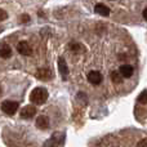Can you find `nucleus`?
Returning <instances> with one entry per match:
<instances>
[{
    "label": "nucleus",
    "mask_w": 147,
    "mask_h": 147,
    "mask_svg": "<svg viewBox=\"0 0 147 147\" xmlns=\"http://www.w3.org/2000/svg\"><path fill=\"white\" fill-rule=\"evenodd\" d=\"M94 12H96L97 14H101V16L107 17V16L110 14V8L106 7V5H103V4H97L96 7H94Z\"/></svg>",
    "instance_id": "obj_9"
},
{
    "label": "nucleus",
    "mask_w": 147,
    "mask_h": 147,
    "mask_svg": "<svg viewBox=\"0 0 147 147\" xmlns=\"http://www.w3.org/2000/svg\"><path fill=\"white\" fill-rule=\"evenodd\" d=\"M36 107L32 106V105H27V106H25L22 110H21V117L22 119H31V117H34L36 115Z\"/></svg>",
    "instance_id": "obj_3"
},
{
    "label": "nucleus",
    "mask_w": 147,
    "mask_h": 147,
    "mask_svg": "<svg viewBox=\"0 0 147 147\" xmlns=\"http://www.w3.org/2000/svg\"><path fill=\"white\" fill-rule=\"evenodd\" d=\"M137 147H147V138H146V140L140 141V142H138V145H137Z\"/></svg>",
    "instance_id": "obj_17"
},
{
    "label": "nucleus",
    "mask_w": 147,
    "mask_h": 147,
    "mask_svg": "<svg viewBox=\"0 0 147 147\" xmlns=\"http://www.w3.org/2000/svg\"><path fill=\"white\" fill-rule=\"evenodd\" d=\"M58 70H59V72H61V75L63 76V79H66L67 74H69V67H67V65H66V61H65L62 57L58 59Z\"/></svg>",
    "instance_id": "obj_10"
},
{
    "label": "nucleus",
    "mask_w": 147,
    "mask_h": 147,
    "mask_svg": "<svg viewBox=\"0 0 147 147\" xmlns=\"http://www.w3.org/2000/svg\"><path fill=\"white\" fill-rule=\"evenodd\" d=\"M17 51L22 56H31L32 54V48L30 47V44L27 41H20L17 44Z\"/></svg>",
    "instance_id": "obj_4"
},
{
    "label": "nucleus",
    "mask_w": 147,
    "mask_h": 147,
    "mask_svg": "<svg viewBox=\"0 0 147 147\" xmlns=\"http://www.w3.org/2000/svg\"><path fill=\"white\" fill-rule=\"evenodd\" d=\"M143 18H145V20L147 21V8H146L145 10H143Z\"/></svg>",
    "instance_id": "obj_18"
},
{
    "label": "nucleus",
    "mask_w": 147,
    "mask_h": 147,
    "mask_svg": "<svg viewBox=\"0 0 147 147\" xmlns=\"http://www.w3.org/2000/svg\"><path fill=\"white\" fill-rule=\"evenodd\" d=\"M36 127L39 128V129H48L49 128V119L47 116H44V115H41V116H39L38 119H36Z\"/></svg>",
    "instance_id": "obj_8"
},
{
    "label": "nucleus",
    "mask_w": 147,
    "mask_h": 147,
    "mask_svg": "<svg viewBox=\"0 0 147 147\" xmlns=\"http://www.w3.org/2000/svg\"><path fill=\"white\" fill-rule=\"evenodd\" d=\"M48 96H49L48 90H47L45 88L39 86V88H35L32 92H31L30 101L35 105H43V103H45V101L48 99Z\"/></svg>",
    "instance_id": "obj_1"
},
{
    "label": "nucleus",
    "mask_w": 147,
    "mask_h": 147,
    "mask_svg": "<svg viewBox=\"0 0 147 147\" xmlns=\"http://www.w3.org/2000/svg\"><path fill=\"white\" fill-rule=\"evenodd\" d=\"M88 80L89 83H92L93 85H98L102 83V74L99 71H90L88 74Z\"/></svg>",
    "instance_id": "obj_6"
},
{
    "label": "nucleus",
    "mask_w": 147,
    "mask_h": 147,
    "mask_svg": "<svg viewBox=\"0 0 147 147\" xmlns=\"http://www.w3.org/2000/svg\"><path fill=\"white\" fill-rule=\"evenodd\" d=\"M59 143H61V140L58 138V134H53L44 143V147H58Z\"/></svg>",
    "instance_id": "obj_11"
},
{
    "label": "nucleus",
    "mask_w": 147,
    "mask_h": 147,
    "mask_svg": "<svg viewBox=\"0 0 147 147\" xmlns=\"http://www.w3.org/2000/svg\"><path fill=\"white\" fill-rule=\"evenodd\" d=\"M7 18H8V13L5 12L4 9H0V22L4 21V20H7Z\"/></svg>",
    "instance_id": "obj_15"
},
{
    "label": "nucleus",
    "mask_w": 147,
    "mask_h": 147,
    "mask_svg": "<svg viewBox=\"0 0 147 147\" xmlns=\"http://www.w3.org/2000/svg\"><path fill=\"white\" fill-rule=\"evenodd\" d=\"M35 76L38 79H40V80H51L52 78H53V74L49 69H45V67H43V69H39L38 71H36Z\"/></svg>",
    "instance_id": "obj_5"
},
{
    "label": "nucleus",
    "mask_w": 147,
    "mask_h": 147,
    "mask_svg": "<svg viewBox=\"0 0 147 147\" xmlns=\"http://www.w3.org/2000/svg\"><path fill=\"white\" fill-rule=\"evenodd\" d=\"M0 94H1V89H0Z\"/></svg>",
    "instance_id": "obj_19"
},
{
    "label": "nucleus",
    "mask_w": 147,
    "mask_h": 147,
    "mask_svg": "<svg viewBox=\"0 0 147 147\" xmlns=\"http://www.w3.org/2000/svg\"><path fill=\"white\" fill-rule=\"evenodd\" d=\"M0 32H1V27H0Z\"/></svg>",
    "instance_id": "obj_20"
},
{
    "label": "nucleus",
    "mask_w": 147,
    "mask_h": 147,
    "mask_svg": "<svg viewBox=\"0 0 147 147\" xmlns=\"http://www.w3.org/2000/svg\"><path fill=\"white\" fill-rule=\"evenodd\" d=\"M28 21H30V17H28L27 14H23V16H21V22H22V23L28 22Z\"/></svg>",
    "instance_id": "obj_16"
},
{
    "label": "nucleus",
    "mask_w": 147,
    "mask_h": 147,
    "mask_svg": "<svg viewBox=\"0 0 147 147\" xmlns=\"http://www.w3.org/2000/svg\"><path fill=\"white\" fill-rule=\"evenodd\" d=\"M111 79L114 83H120L121 81V74L117 71H112L111 72Z\"/></svg>",
    "instance_id": "obj_13"
},
{
    "label": "nucleus",
    "mask_w": 147,
    "mask_h": 147,
    "mask_svg": "<svg viewBox=\"0 0 147 147\" xmlns=\"http://www.w3.org/2000/svg\"><path fill=\"white\" fill-rule=\"evenodd\" d=\"M119 72L121 74V76H124V78H130V76L133 75V67L130 66V65H123V66L120 67Z\"/></svg>",
    "instance_id": "obj_12"
},
{
    "label": "nucleus",
    "mask_w": 147,
    "mask_h": 147,
    "mask_svg": "<svg viewBox=\"0 0 147 147\" xmlns=\"http://www.w3.org/2000/svg\"><path fill=\"white\" fill-rule=\"evenodd\" d=\"M0 57L1 58H10L12 57V48L8 44L5 43L0 44Z\"/></svg>",
    "instance_id": "obj_7"
},
{
    "label": "nucleus",
    "mask_w": 147,
    "mask_h": 147,
    "mask_svg": "<svg viewBox=\"0 0 147 147\" xmlns=\"http://www.w3.org/2000/svg\"><path fill=\"white\" fill-rule=\"evenodd\" d=\"M138 101H140L141 103H146V102H147V90H143L142 93L140 94V97H138Z\"/></svg>",
    "instance_id": "obj_14"
},
{
    "label": "nucleus",
    "mask_w": 147,
    "mask_h": 147,
    "mask_svg": "<svg viewBox=\"0 0 147 147\" xmlns=\"http://www.w3.org/2000/svg\"><path fill=\"white\" fill-rule=\"evenodd\" d=\"M20 109V103L14 101H4L1 103V110L7 115H14Z\"/></svg>",
    "instance_id": "obj_2"
}]
</instances>
